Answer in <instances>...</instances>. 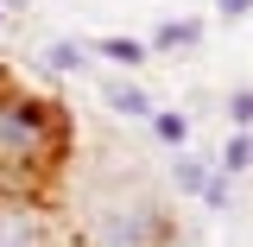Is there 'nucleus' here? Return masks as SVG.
<instances>
[{"label": "nucleus", "instance_id": "obj_4", "mask_svg": "<svg viewBox=\"0 0 253 247\" xmlns=\"http://www.w3.org/2000/svg\"><path fill=\"white\" fill-rule=\"evenodd\" d=\"M83 45H89V57H108L114 70H139V63L152 57L146 38H126V32H95V38H83Z\"/></svg>", "mask_w": 253, "mask_h": 247}, {"label": "nucleus", "instance_id": "obj_1", "mask_svg": "<svg viewBox=\"0 0 253 247\" xmlns=\"http://www.w3.org/2000/svg\"><path fill=\"white\" fill-rule=\"evenodd\" d=\"M63 152H70V114L51 95L0 83V190L38 197V184L63 165Z\"/></svg>", "mask_w": 253, "mask_h": 247}, {"label": "nucleus", "instance_id": "obj_14", "mask_svg": "<svg viewBox=\"0 0 253 247\" xmlns=\"http://www.w3.org/2000/svg\"><path fill=\"white\" fill-rule=\"evenodd\" d=\"M0 26H6V6H0Z\"/></svg>", "mask_w": 253, "mask_h": 247}, {"label": "nucleus", "instance_id": "obj_10", "mask_svg": "<svg viewBox=\"0 0 253 247\" xmlns=\"http://www.w3.org/2000/svg\"><path fill=\"white\" fill-rule=\"evenodd\" d=\"M44 63H51L57 76H83V70H89V45H83V38H51V45H44Z\"/></svg>", "mask_w": 253, "mask_h": 247}, {"label": "nucleus", "instance_id": "obj_12", "mask_svg": "<svg viewBox=\"0 0 253 247\" xmlns=\"http://www.w3.org/2000/svg\"><path fill=\"white\" fill-rule=\"evenodd\" d=\"M203 203H209V209H228V203H234V178L209 171V190H203Z\"/></svg>", "mask_w": 253, "mask_h": 247}, {"label": "nucleus", "instance_id": "obj_3", "mask_svg": "<svg viewBox=\"0 0 253 247\" xmlns=\"http://www.w3.org/2000/svg\"><path fill=\"white\" fill-rule=\"evenodd\" d=\"M0 247H76V228L26 190H0Z\"/></svg>", "mask_w": 253, "mask_h": 247}, {"label": "nucleus", "instance_id": "obj_8", "mask_svg": "<svg viewBox=\"0 0 253 247\" xmlns=\"http://www.w3.org/2000/svg\"><path fill=\"white\" fill-rule=\"evenodd\" d=\"M209 165H215L221 178H247V171H253V133H228Z\"/></svg>", "mask_w": 253, "mask_h": 247}, {"label": "nucleus", "instance_id": "obj_5", "mask_svg": "<svg viewBox=\"0 0 253 247\" xmlns=\"http://www.w3.org/2000/svg\"><path fill=\"white\" fill-rule=\"evenodd\" d=\"M101 101H108V114H121V121H152V95L139 89V83H126V76H108V83H101Z\"/></svg>", "mask_w": 253, "mask_h": 247}, {"label": "nucleus", "instance_id": "obj_7", "mask_svg": "<svg viewBox=\"0 0 253 247\" xmlns=\"http://www.w3.org/2000/svg\"><path fill=\"white\" fill-rule=\"evenodd\" d=\"M209 171H215V165H209V158L203 152H171V190H177V197H203V190H209Z\"/></svg>", "mask_w": 253, "mask_h": 247}, {"label": "nucleus", "instance_id": "obj_2", "mask_svg": "<svg viewBox=\"0 0 253 247\" xmlns=\"http://www.w3.org/2000/svg\"><path fill=\"white\" fill-rule=\"evenodd\" d=\"M83 247H165L171 241V216L146 184H108L89 190L83 203Z\"/></svg>", "mask_w": 253, "mask_h": 247}, {"label": "nucleus", "instance_id": "obj_9", "mask_svg": "<svg viewBox=\"0 0 253 247\" xmlns=\"http://www.w3.org/2000/svg\"><path fill=\"white\" fill-rule=\"evenodd\" d=\"M146 127H152L158 146H171V152H184V146H190V114H184V108H152V121H146Z\"/></svg>", "mask_w": 253, "mask_h": 247}, {"label": "nucleus", "instance_id": "obj_6", "mask_svg": "<svg viewBox=\"0 0 253 247\" xmlns=\"http://www.w3.org/2000/svg\"><path fill=\"white\" fill-rule=\"evenodd\" d=\"M196 45H203V19H165V26H152V38H146V51H152V57L196 51Z\"/></svg>", "mask_w": 253, "mask_h": 247}, {"label": "nucleus", "instance_id": "obj_13", "mask_svg": "<svg viewBox=\"0 0 253 247\" xmlns=\"http://www.w3.org/2000/svg\"><path fill=\"white\" fill-rule=\"evenodd\" d=\"M215 6H221V19H247L253 13V0H215Z\"/></svg>", "mask_w": 253, "mask_h": 247}, {"label": "nucleus", "instance_id": "obj_11", "mask_svg": "<svg viewBox=\"0 0 253 247\" xmlns=\"http://www.w3.org/2000/svg\"><path fill=\"white\" fill-rule=\"evenodd\" d=\"M221 114H228L234 133H253V89H228V108Z\"/></svg>", "mask_w": 253, "mask_h": 247}]
</instances>
